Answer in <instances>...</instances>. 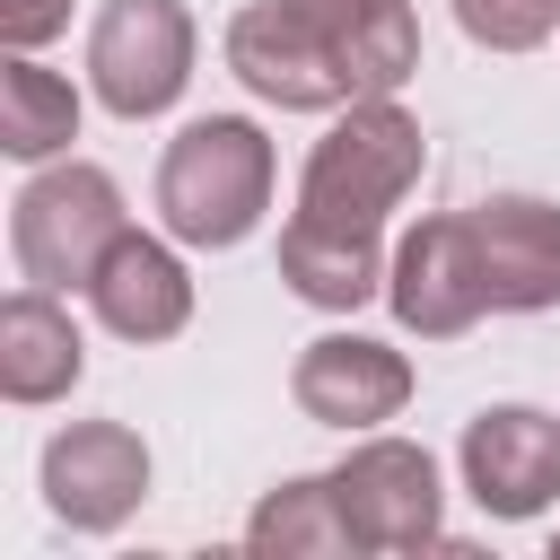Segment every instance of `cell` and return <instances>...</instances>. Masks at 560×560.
I'll use <instances>...</instances> for the list:
<instances>
[{"label":"cell","mask_w":560,"mask_h":560,"mask_svg":"<svg viewBox=\"0 0 560 560\" xmlns=\"http://www.w3.org/2000/svg\"><path fill=\"white\" fill-rule=\"evenodd\" d=\"M429 140L394 96H350L341 122L306 149L298 175V210L280 228V280L289 298L350 315L368 298H385V210H402V192L420 184Z\"/></svg>","instance_id":"1"},{"label":"cell","mask_w":560,"mask_h":560,"mask_svg":"<svg viewBox=\"0 0 560 560\" xmlns=\"http://www.w3.org/2000/svg\"><path fill=\"white\" fill-rule=\"evenodd\" d=\"M271 210V140L245 114H201L158 158V219L192 254H228Z\"/></svg>","instance_id":"2"},{"label":"cell","mask_w":560,"mask_h":560,"mask_svg":"<svg viewBox=\"0 0 560 560\" xmlns=\"http://www.w3.org/2000/svg\"><path fill=\"white\" fill-rule=\"evenodd\" d=\"M122 228H131L122 184L105 166H88V158H61V166L26 175L18 201H9V254H18V271L35 289H88Z\"/></svg>","instance_id":"3"},{"label":"cell","mask_w":560,"mask_h":560,"mask_svg":"<svg viewBox=\"0 0 560 560\" xmlns=\"http://www.w3.org/2000/svg\"><path fill=\"white\" fill-rule=\"evenodd\" d=\"M88 88L122 122L166 114L192 88V9L184 0H105L88 26Z\"/></svg>","instance_id":"4"},{"label":"cell","mask_w":560,"mask_h":560,"mask_svg":"<svg viewBox=\"0 0 560 560\" xmlns=\"http://www.w3.org/2000/svg\"><path fill=\"white\" fill-rule=\"evenodd\" d=\"M341 516L359 534V551H429L446 542V490H438V455L411 438H359L332 464Z\"/></svg>","instance_id":"5"},{"label":"cell","mask_w":560,"mask_h":560,"mask_svg":"<svg viewBox=\"0 0 560 560\" xmlns=\"http://www.w3.org/2000/svg\"><path fill=\"white\" fill-rule=\"evenodd\" d=\"M385 306L420 341H455L490 315V280H481V245H472L464 210H438V219L402 228V245L385 262Z\"/></svg>","instance_id":"6"},{"label":"cell","mask_w":560,"mask_h":560,"mask_svg":"<svg viewBox=\"0 0 560 560\" xmlns=\"http://www.w3.org/2000/svg\"><path fill=\"white\" fill-rule=\"evenodd\" d=\"M35 481H44L52 525H70V534H114V525H131V508L149 499V446H140L131 420H70V429H52Z\"/></svg>","instance_id":"7"},{"label":"cell","mask_w":560,"mask_h":560,"mask_svg":"<svg viewBox=\"0 0 560 560\" xmlns=\"http://www.w3.org/2000/svg\"><path fill=\"white\" fill-rule=\"evenodd\" d=\"M455 464H464V490H472L481 516L534 525L560 499V420L534 411V402H490V411L464 420Z\"/></svg>","instance_id":"8"},{"label":"cell","mask_w":560,"mask_h":560,"mask_svg":"<svg viewBox=\"0 0 560 560\" xmlns=\"http://www.w3.org/2000/svg\"><path fill=\"white\" fill-rule=\"evenodd\" d=\"M228 70L262 96V105H280V114H341L359 88H350V70L324 52V35L298 18V0H254V9H236L228 18Z\"/></svg>","instance_id":"9"},{"label":"cell","mask_w":560,"mask_h":560,"mask_svg":"<svg viewBox=\"0 0 560 560\" xmlns=\"http://www.w3.org/2000/svg\"><path fill=\"white\" fill-rule=\"evenodd\" d=\"M289 394L324 429H376V420H394L411 402V359L368 341V332H315L298 350V368H289Z\"/></svg>","instance_id":"10"},{"label":"cell","mask_w":560,"mask_h":560,"mask_svg":"<svg viewBox=\"0 0 560 560\" xmlns=\"http://www.w3.org/2000/svg\"><path fill=\"white\" fill-rule=\"evenodd\" d=\"M490 280V315H551L560 306V210L542 192H490L464 210Z\"/></svg>","instance_id":"11"},{"label":"cell","mask_w":560,"mask_h":560,"mask_svg":"<svg viewBox=\"0 0 560 560\" xmlns=\"http://www.w3.org/2000/svg\"><path fill=\"white\" fill-rule=\"evenodd\" d=\"M88 306H96V324H105L114 341H140V350H149V341H175V332L192 324V271L175 262V245L122 228V236L105 245L96 280H88Z\"/></svg>","instance_id":"12"},{"label":"cell","mask_w":560,"mask_h":560,"mask_svg":"<svg viewBox=\"0 0 560 560\" xmlns=\"http://www.w3.org/2000/svg\"><path fill=\"white\" fill-rule=\"evenodd\" d=\"M79 376H88V341H79L70 306L35 280L18 298H0V394L9 402H61Z\"/></svg>","instance_id":"13"},{"label":"cell","mask_w":560,"mask_h":560,"mask_svg":"<svg viewBox=\"0 0 560 560\" xmlns=\"http://www.w3.org/2000/svg\"><path fill=\"white\" fill-rule=\"evenodd\" d=\"M298 18L324 35V52L350 70L359 96H394L420 70V18H411V0H298Z\"/></svg>","instance_id":"14"},{"label":"cell","mask_w":560,"mask_h":560,"mask_svg":"<svg viewBox=\"0 0 560 560\" xmlns=\"http://www.w3.org/2000/svg\"><path fill=\"white\" fill-rule=\"evenodd\" d=\"M245 551L254 560H332V551H359L332 472H298V481L262 490L254 516H245Z\"/></svg>","instance_id":"15"},{"label":"cell","mask_w":560,"mask_h":560,"mask_svg":"<svg viewBox=\"0 0 560 560\" xmlns=\"http://www.w3.org/2000/svg\"><path fill=\"white\" fill-rule=\"evenodd\" d=\"M79 140V88L61 70H44L35 52H9L0 61V149L18 166H44Z\"/></svg>","instance_id":"16"},{"label":"cell","mask_w":560,"mask_h":560,"mask_svg":"<svg viewBox=\"0 0 560 560\" xmlns=\"http://www.w3.org/2000/svg\"><path fill=\"white\" fill-rule=\"evenodd\" d=\"M455 26L481 52H534L560 35V0H455Z\"/></svg>","instance_id":"17"},{"label":"cell","mask_w":560,"mask_h":560,"mask_svg":"<svg viewBox=\"0 0 560 560\" xmlns=\"http://www.w3.org/2000/svg\"><path fill=\"white\" fill-rule=\"evenodd\" d=\"M70 26V0H0V44L9 52H35Z\"/></svg>","instance_id":"18"},{"label":"cell","mask_w":560,"mask_h":560,"mask_svg":"<svg viewBox=\"0 0 560 560\" xmlns=\"http://www.w3.org/2000/svg\"><path fill=\"white\" fill-rule=\"evenodd\" d=\"M551 560H560V534H551Z\"/></svg>","instance_id":"19"}]
</instances>
